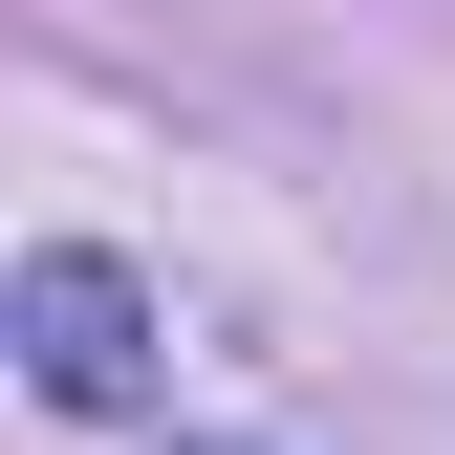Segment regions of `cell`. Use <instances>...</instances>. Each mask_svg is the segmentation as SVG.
<instances>
[{"label":"cell","instance_id":"obj_1","mask_svg":"<svg viewBox=\"0 0 455 455\" xmlns=\"http://www.w3.org/2000/svg\"><path fill=\"white\" fill-rule=\"evenodd\" d=\"M22 369H44V412H131L152 390V304L108 260H22Z\"/></svg>","mask_w":455,"mask_h":455}]
</instances>
